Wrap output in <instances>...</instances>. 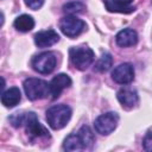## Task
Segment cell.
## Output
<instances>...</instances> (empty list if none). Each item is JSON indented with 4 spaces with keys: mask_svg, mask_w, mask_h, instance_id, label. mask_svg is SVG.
<instances>
[{
    "mask_svg": "<svg viewBox=\"0 0 152 152\" xmlns=\"http://www.w3.org/2000/svg\"><path fill=\"white\" fill-rule=\"evenodd\" d=\"M118 122H119V115L114 112H108L101 114L95 119L94 127L97 133L102 135H108L116 128Z\"/></svg>",
    "mask_w": 152,
    "mask_h": 152,
    "instance_id": "5b68a950",
    "label": "cell"
},
{
    "mask_svg": "<svg viewBox=\"0 0 152 152\" xmlns=\"http://www.w3.org/2000/svg\"><path fill=\"white\" fill-rule=\"evenodd\" d=\"M83 11H84V5L78 1H72L63 6V12L66 14H71V15L76 13H82Z\"/></svg>",
    "mask_w": 152,
    "mask_h": 152,
    "instance_id": "d6986e66",
    "label": "cell"
},
{
    "mask_svg": "<svg viewBox=\"0 0 152 152\" xmlns=\"http://www.w3.org/2000/svg\"><path fill=\"white\" fill-rule=\"evenodd\" d=\"M116 44L121 48L133 46L138 43V33L133 28H124L115 37Z\"/></svg>",
    "mask_w": 152,
    "mask_h": 152,
    "instance_id": "8fae6325",
    "label": "cell"
},
{
    "mask_svg": "<svg viewBox=\"0 0 152 152\" xmlns=\"http://www.w3.org/2000/svg\"><path fill=\"white\" fill-rule=\"evenodd\" d=\"M71 83H72V81L66 74L56 75L50 82V95H51V99L55 100V99L59 97L61 93L65 88H69L71 86Z\"/></svg>",
    "mask_w": 152,
    "mask_h": 152,
    "instance_id": "9c48e42d",
    "label": "cell"
},
{
    "mask_svg": "<svg viewBox=\"0 0 152 152\" xmlns=\"http://www.w3.org/2000/svg\"><path fill=\"white\" fill-rule=\"evenodd\" d=\"M112 64H113V57L110 53L106 52L97 59V62L94 65V70L97 72H106L110 69Z\"/></svg>",
    "mask_w": 152,
    "mask_h": 152,
    "instance_id": "2e32d148",
    "label": "cell"
},
{
    "mask_svg": "<svg viewBox=\"0 0 152 152\" xmlns=\"http://www.w3.org/2000/svg\"><path fill=\"white\" fill-rule=\"evenodd\" d=\"M112 78L119 84H128L134 78V69L129 63H122L114 68Z\"/></svg>",
    "mask_w": 152,
    "mask_h": 152,
    "instance_id": "ba28073f",
    "label": "cell"
},
{
    "mask_svg": "<svg viewBox=\"0 0 152 152\" xmlns=\"http://www.w3.org/2000/svg\"><path fill=\"white\" fill-rule=\"evenodd\" d=\"M20 99H21V94H20L19 88H17V87H12V88L5 90L1 95L2 104L5 107H8V108L17 106L20 102Z\"/></svg>",
    "mask_w": 152,
    "mask_h": 152,
    "instance_id": "4fadbf2b",
    "label": "cell"
},
{
    "mask_svg": "<svg viewBox=\"0 0 152 152\" xmlns=\"http://www.w3.org/2000/svg\"><path fill=\"white\" fill-rule=\"evenodd\" d=\"M71 109L66 104H55L46 110V121L52 129H61L69 122Z\"/></svg>",
    "mask_w": 152,
    "mask_h": 152,
    "instance_id": "6da1fadb",
    "label": "cell"
},
{
    "mask_svg": "<svg viewBox=\"0 0 152 152\" xmlns=\"http://www.w3.org/2000/svg\"><path fill=\"white\" fill-rule=\"evenodd\" d=\"M104 6L109 12H118V13H125V14L132 13L135 10V7L133 6H124L115 2L114 0H104Z\"/></svg>",
    "mask_w": 152,
    "mask_h": 152,
    "instance_id": "e0dca14e",
    "label": "cell"
},
{
    "mask_svg": "<svg viewBox=\"0 0 152 152\" xmlns=\"http://www.w3.org/2000/svg\"><path fill=\"white\" fill-rule=\"evenodd\" d=\"M12 125L14 127H19L24 124V120H25V114H19V113H14L11 118H10Z\"/></svg>",
    "mask_w": 152,
    "mask_h": 152,
    "instance_id": "ffe728a7",
    "label": "cell"
},
{
    "mask_svg": "<svg viewBox=\"0 0 152 152\" xmlns=\"http://www.w3.org/2000/svg\"><path fill=\"white\" fill-rule=\"evenodd\" d=\"M77 133H78L80 137L82 138V140H83V142H84V145H86V148L90 147V146L94 144L95 138H94V134H93L91 129H90L88 126H82V127L78 129Z\"/></svg>",
    "mask_w": 152,
    "mask_h": 152,
    "instance_id": "ac0fdd59",
    "label": "cell"
},
{
    "mask_svg": "<svg viewBox=\"0 0 152 152\" xmlns=\"http://www.w3.org/2000/svg\"><path fill=\"white\" fill-rule=\"evenodd\" d=\"M59 40V36L55 30L40 31L34 34V43L38 48H48L56 44Z\"/></svg>",
    "mask_w": 152,
    "mask_h": 152,
    "instance_id": "30bf717a",
    "label": "cell"
},
{
    "mask_svg": "<svg viewBox=\"0 0 152 152\" xmlns=\"http://www.w3.org/2000/svg\"><path fill=\"white\" fill-rule=\"evenodd\" d=\"M142 146L146 151L152 152V132H147L144 140H142Z\"/></svg>",
    "mask_w": 152,
    "mask_h": 152,
    "instance_id": "44dd1931",
    "label": "cell"
},
{
    "mask_svg": "<svg viewBox=\"0 0 152 152\" xmlns=\"http://www.w3.org/2000/svg\"><path fill=\"white\" fill-rule=\"evenodd\" d=\"M72 65L78 70H86L94 62V52L88 46H74L69 50Z\"/></svg>",
    "mask_w": 152,
    "mask_h": 152,
    "instance_id": "3957f363",
    "label": "cell"
},
{
    "mask_svg": "<svg viewBox=\"0 0 152 152\" xmlns=\"http://www.w3.org/2000/svg\"><path fill=\"white\" fill-rule=\"evenodd\" d=\"M116 97L119 100V102L125 107V108H133L137 102H138V94L135 90L129 89V88H121L118 94Z\"/></svg>",
    "mask_w": 152,
    "mask_h": 152,
    "instance_id": "7c38bea8",
    "label": "cell"
},
{
    "mask_svg": "<svg viewBox=\"0 0 152 152\" xmlns=\"http://www.w3.org/2000/svg\"><path fill=\"white\" fill-rule=\"evenodd\" d=\"M13 25L20 32H28L34 27V20L28 14H21L14 20Z\"/></svg>",
    "mask_w": 152,
    "mask_h": 152,
    "instance_id": "9a60e30c",
    "label": "cell"
},
{
    "mask_svg": "<svg viewBox=\"0 0 152 152\" xmlns=\"http://www.w3.org/2000/svg\"><path fill=\"white\" fill-rule=\"evenodd\" d=\"M63 148L66 151H82L86 150V145L78 133H72L65 138L63 142Z\"/></svg>",
    "mask_w": 152,
    "mask_h": 152,
    "instance_id": "5bb4252c",
    "label": "cell"
},
{
    "mask_svg": "<svg viewBox=\"0 0 152 152\" xmlns=\"http://www.w3.org/2000/svg\"><path fill=\"white\" fill-rule=\"evenodd\" d=\"M24 1H25V5L31 10H38L44 4V0H24Z\"/></svg>",
    "mask_w": 152,
    "mask_h": 152,
    "instance_id": "7402d4cb",
    "label": "cell"
},
{
    "mask_svg": "<svg viewBox=\"0 0 152 152\" xmlns=\"http://www.w3.org/2000/svg\"><path fill=\"white\" fill-rule=\"evenodd\" d=\"M23 87L27 99L32 101L45 99L50 95V83L40 78H34V77L26 78L24 81Z\"/></svg>",
    "mask_w": 152,
    "mask_h": 152,
    "instance_id": "7a4b0ae2",
    "label": "cell"
},
{
    "mask_svg": "<svg viewBox=\"0 0 152 152\" xmlns=\"http://www.w3.org/2000/svg\"><path fill=\"white\" fill-rule=\"evenodd\" d=\"M115 2L120 4V5H124V6H129V4L133 1V0H114Z\"/></svg>",
    "mask_w": 152,
    "mask_h": 152,
    "instance_id": "603a6c76",
    "label": "cell"
},
{
    "mask_svg": "<svg viewBox=\"0 0 152 152\" xmlns=\"http://www.w3.org/2000/svg\"><path fill=\"white\" fill-rule=\"evenodd\" d=\"M59 28L61 31L70 38H75L77 36H80L84 28H86V24L83 20H81L80 18H77L76 15H71L68 14L65 17H63L59 21Z\"/></svg>",
    "mask_w": 152,
    "mask_h": 152,
    "instance_id": "277c9868",
    "label": "cell"
},
{
    "mask_svg": "<svg viewBox=\"0 0 152 152\" xmlns=\"http://www.w3.org/2000/svg\"><path fill=\"white\" fill-rule=\"evenodd\" d=\"M56 64H57L56 56L50 51L42 52V53L34 56L33 59H32L33 69L37 72L44 74V75L52 72L55 70V68H56Z\"/></svg>",
    "mask_w": 152,
    "mask_h": 152,
    "instance_id": "8992f818",
    "label": "cell"
},
{
    "mask_svg": "<svg viewBox=\"0 0 152 152\" xmlns=\"http://www.w3.org/2000/svg\"><path fill=\"white\" fill-rule=\"evenodd\" d=\"M24 124H25L26 133L31 138H49L50 137L48 129L38 121V118L33 112L25 114Z\"/></svg>",
    "mask_w": 152,
    "mask_h": 152,
    "instance_id": "52a82bcc",
    "label": "cell"
}]
</instances>
